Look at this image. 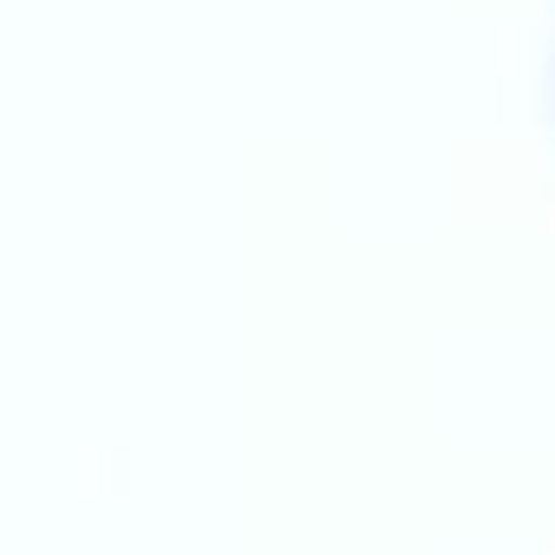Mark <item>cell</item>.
Returning <instances> with one entry per match:
<instances>
[]
</instances>
